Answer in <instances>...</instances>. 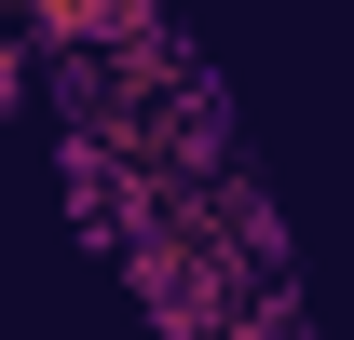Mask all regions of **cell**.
Segmentation results:
<instances>
[{"label": "cell", "mask_w": 354, "mask_h": 340, "mask_svg": "<svg viewBox=\"0 0 354 340\" xmlns=\"http://www.w3.org/2000/svg\"><path fill=\"white\" fill-rule=\"evenodd\" d=\"M14 109H28V41L0 28V123H14Z\"/></svg>", "instance_id": "2"}, {"label": "cell", "mask_w": 354, "mask_h": 340, "mask_svg": "<svg viewBox=\"0 0 354 340\" xmlns=\"http://www.w3.org/2000/svg\"><path fill=\"white\" fill-rule=\"evenodd\" d=\"M0 28H14V41H55V55H95L109 0H0Z\"/></svg>", "instance_id": "1"}]
</instances>
